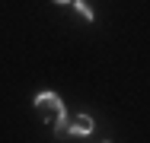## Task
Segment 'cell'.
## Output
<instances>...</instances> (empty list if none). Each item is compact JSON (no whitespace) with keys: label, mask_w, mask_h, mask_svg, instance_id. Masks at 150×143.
I'll return each instance as SVG.
<instances>
[{"label":"cell","mask_w":150,"mask_h":143,"mask_svg":"<svg viewBox=\"0 0 150 143\" xmlns=\"http://www.w3.org/2000/svg\"><path fill=\"white\" fill-rule=\"evenodd\" d=\"M32 105H35V111H38V118H42L45 124H54L61 114H64V102H61V95H58V92H51V89L38 92Z\"/></svg>","instance_id":"1"},{"label":"cell","mask_w":150,"mask_h":143,"mask_svg":"<svg viewBox=\"0 0 150 143\" xmlns=\"http://www.w3.org/2000/svg\"><path fill=\"white\" fill-rule=\"evenodd\" d=\"M93 114H74L70 118V137H80V134H93ZM67 137V140H70Z\"/></svg>","instance_id":"2"},{"label":"cell","mask_w":150,"mask_h":143,"mask_svg":"<svg viewBox=\"0 0 150 143\" xmlns=\"http://www.w3.org/2000/svg\"><path fill=\"white\" fill-rule=\"evenodd\" d=\"M51 134H54V140H67L70 137V118H67V111L51 124Z\"/></svg>","instance_id":"3"},{"label":"cell","mask_w":150,"mask_h":143,"mask_svg":"<svg viewBox=\"0 0 150 143\" xmlns=\"http://www.w3.org/2000/svg\"><path fill=\"white\" fill-rule=\"evenodd\" d=\"M70 3H74V10H77V13L86 19V22H93V19H96V13H93V6L86 3V0H70Z\"/></svg>","instance_id":"4"},{"label":"cell","mask_w":150,"mask_h":143,"mask_svg":"<svg viewBox=\"0 0 150 143\" xmlns=\"http://www.w3.org/2000/svg\"><path fill=\"white\" fill-rule=\"evenodd\" d=\"M74 143H109V140H102V137H93V134H80V137H70Z\"/></svg>","instance_id":"5"},{"label":"cell","mask_w":150,"mask_h":143,"mask_svg":"<svg viewBox=\"0 0 150 143\" xmlns=\"http://www.w3.org/2000/svg\"><path fill=\"white\" fill-rule=\"evenodd\" d=\"M54 3H70V0H54Z\"/></svg>","instance_id":"6"}]
</instances>
